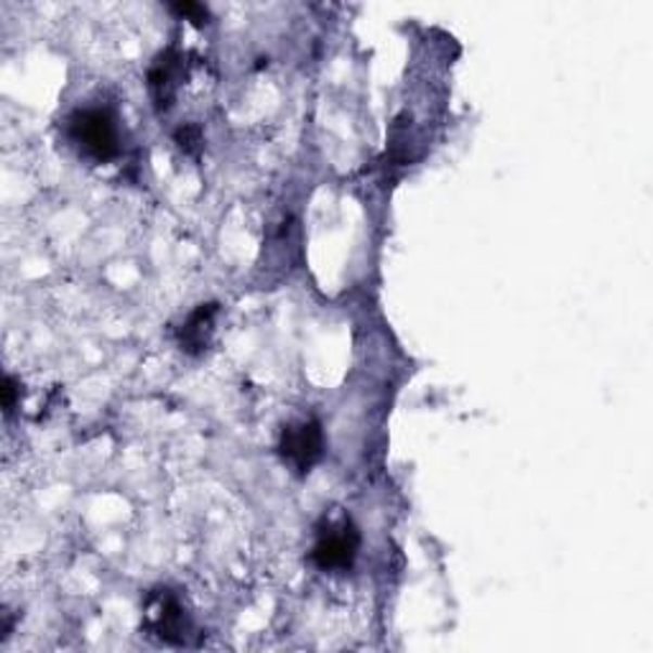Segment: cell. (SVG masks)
Wrapping results in <instances>:
<instances>
[{
    "mask_svg": "<svg viewBox=\"0 0 653 653\" xmlns=\"http://www.w3.org/2000/svg\"><path fill=\"white\" fill-rule=\"evenodd\" d=\"M69 138L92 162H111L120 151L118 126H115L113 113L105 107H87V111L72 115Z\"/></svg>",
    "mask_w": 653,
    "mask_h": 653,
    "instance_id": "obj_1",
    "label": "cell"
},
{
    "mask_svg": "<svg viewBox=\"0 0 653 653\" xmlns=\"http://www.w3.org/2000/svg\"><path fill=\"white\" fill-rule=\"evenodd\" d=\"M143 628L162 643L184 645L192 636V618L177 594L166 587H158L143 600Z\"/></svg>",
    "mask_w": 653,
    "mask_h": 653,
    "instance_id": "obj_2",
    "label": "cell"
},
{
    "mask_svg": "<svg viewBox=\"0 0 653 653\" xmlns=\"http://www.w3.org/2000/svg\"><path fill=\"white\" fill-rule=\"evenodd\" d=\"M358 549L360 534L350 518L326 521V526L319 528L311 559L324 572H347L358 559Z\"/></svg>",
    "mask_w": 653,
    "mask_h": 653,
    "instance_id": "obj_3",
    "label": "cell"
},
{
    "mask_svg": "<svg viewBox=\"0 0 653 653\" xmlns=\"http://www.w3.org/2000/svg\"><path fill=\"white\" fill-rule=\"evenodd\" d=\"M279 454L296 475H309L324 454V434L317 419L284 426L279 439Z\"/></svg>",
    "mask_w": 653,
    "mask_h": 653,
    "instance_id": "obj_4",
    "label": "cell"
},
{
    "mask_svg": "<svg viewBox=\"0 0 653 653\" xmlns=\"http://www.w3.org/2000/svg\"><path fill=\"white\" fill-rule=\"evenodd\" d=\"M220 307L217 304H200L179 326V347L187 355H202L215 337V319Z\"/></svg>",
    "mask_w": 653,
    "mask_h": 653,
    "instance_id": "obj_5",
    "label": "cell"
},
{
    "mask_svg": "<svg viewBox=\"0 0 653 653\" xmlns=\"http://www.w3.org/2000/svg\"><path fill=\"white\" fill-rule=\"evenodd\" d=\"M181 79V56L177 52H164L149 69V90L156 111H169Z\"/></svg>",
    "mask_w": 653,
    "mask_h": 653,
    "instance_id": "obj_6",
    "label": "cell"
},
{
    "mask_svg": "<svg viewBox=\"0 0 653 653\" xmlns=\"http://www.w3.org/2000/svg\"><path fill=\"white\" fill-rule=\"evenodd\" d=\"M174 138H177L179 149L184 151V154H200L202 130L197 126H181L177 133H174Z\"/></svg>",
    "mask_w": 653,
    "mask_h": 653,
    "instance_id": "obj_7",
    "label": "cell"
},
{
    "mask_svg": "<svg viewBox=\"0 0 653 653\" xmlns=\"http://www.w3.org/2000/svg\"><path fill=\"white\" fill-rule=\"evenodd\" d=\"M171 11L181 18L192 21L194 26H205L209 18V11L202 3H171Z\"/></svg>",
    "mask_w": 653,
    "mask_h": 653,
    "instance_id": "obj_8",
    "label": "cell"
},
{
    "mask_svg": "<svg viewBox=\"0 0 653 653\" xmlns=\"http://www.w3.org/2000/svg\"><path fill=\"white\" fill-rule=\"evenodd\" d=\"M16 398H18V386L16 381L11 379V375H5L3 379V411L11 413L16 409Z\"/></svg>",
    "mask_w": 653,
    "mask_h": 653,
    "instance_id": "obj_9",
    "label": "cell"
}]
</instances>
